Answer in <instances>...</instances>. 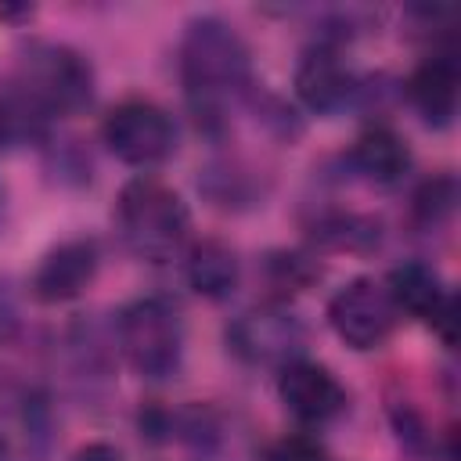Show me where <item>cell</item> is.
Instances as JSON below:
<instances>
[{
	"label": "cell",
	"instance_id": "6da1fadb",
	"mask_svg": "<svg viewBox=\"0 0 461 461\" xmlns=\"http://www.w3.org/2000/svg\"><path fill=\"white\" fill-rule=\"evenodd\" d=\"M176 72L198 133L223 140L230 130V108L245 104L256 86L252 50L241 32L216 14L191 18L176 47Z\"/></svg>",
	"mask_w": 461,
	"mask_h": 461
},
{
	"label": "cell",
	"instance_id": "7a4b0ae2",
	"mask_svg": "<svg viewBox=\"0 0 461 461\" xmlns=\"http://www.w3.org/2000/svg\"><path fill=\"white\" fill-rule=\"evenodd\" d=\"M115 227L130 256L144 263H169L187 245L191 212H187V202L169 184L140 173L119 187Z\"/></svg>",
	"mask_w": 461,
	"mask_h": 461
},
{
	"label": "cell",
	"instance_id": "3957f363",
	"mask_svg": "<svg viewBox=\"0 0 461 461\" xmlns=\"http://www.w3.org/2000/svg\"><path fill=\"white\" fill-rule=\"evenodd\" d=\"M115 349L130 364L133 375L144 382H169L184 367V310L173 295H137L119 306L115 324Z\"/></svg>",
	"mask_w": 461,
	"mask_h": 461
},
{
	"label": "cell",
	"instance_id": "277c9868",
	"mask_svg": "<svg viewBox=\"0 0 461 461\" xmlns=\"http://www.w3.org/2000/svg\"><path fill=\"white\" fill-rule=\"evenodd\" d=\"M11 79L50 115L68 119L94 104V65L83 50L61 43V40H25L14 58Z\"/></svg>",
	"mask_w": 461,
	"mask_h": 461
},
{
	"label": "cell",
	"instance_id": "5b68a950",
	"mask_svg": "<svg viewBox=\"0 0 461 461\" xmlns=\"http://www.w3.org/2000/svg\"><path fill=\"white\" fill-rule=\"evenodd\" d=\"M306 321L288 303H259L241 310L227 328V353L245 367H281L306 349Z\"/></svg>",
	"mask_w": 461,
	"mask_h": 461
},
{
	"label": "cell",
	"instance_id": "8992f818",
	"mask_svg": "<svg viewBox=\"0 0 461 461\" xmlns=\"http://www.w3.org/2000/svg\"><path fill=\"white\" fill-rule=\"evenodd\" d=\"M101 140L122 166L151 169L173 158L180 130H176V119L162 104L148 97H126L108 108L101 122Z\"/></svg>",
	"mask_w": 461,
	"mask_h": 461
},
{
	"label": "cell",
	"instance_id": "52a82bcc",
	"mask_svg": "<svg viewBox=\"0 0 461 461\" xmlns=\"http://www.w3.org/2000/svg\"><path fill=\"white\" fill-rule=\"evenodd\" d=\"M328 324L349 349L371 353L393 339L400 324V310L393 306L382 281L353 277L328 299Z\"/></svg>",
	"mask_w": 461,
	"mask_h": 461
},
{
	"label": "cell",
	"instance_id": "ba28073f",
	"mask_svg": "<svg viewBox=\"0 0 461 461\" xmlns=\"http://www.w3.org/2000/svg\"><path fill=\"white\" fill-rule=\"evenodd\" d=\"M385 292L393 299V306L400 310V317H414L421 324H429L443 346H457V295L443 285L439 270L425 259H403L385 274Z\"/></svg>",
	"mask_w": 461,
	"mask_h": 461
},
{
	"label": "cell",
	"instance_id": "9c48e42d",
	"mask_svg": "<svg viewBox=\"0 0 461 461\" xmlns=\"http://www.w3.org/2000/svg\"><path fill=\"white\" fill-rule=\"evenodd\" d=\"M357 83H360V72H353V65L346 61V47L317 36L303 47L292 72L295 97L313 115H339L353 108Z\"/></svg>",
	"mask_w": 461,
	"mask_h": 461
},
{
	"label": "cell",
	"instance_id": "30bf717a",
	"mask_svg": "<svg viewBox=\"0 0 461 461\" xmlns=\"http://www.w3.org/2000/svg\"><path fill=\"white\" fill-rule=\"evenodd\" d=\"M277 400L306 429L331 425L349 411V393L339 375L310 357H295L277 367Z\"/></svg>",
	"mask_w": 461,
	"mask_h": 461
},
{
	"label": "cell",
	"instance_id": "8fae6325",
	"mask_svg": "<svg viewBox=\"0 0 461 461\" xmlns=\"http://www.w3.org/2000/svg\"><path fill=\"white\" fill-rule=\"evenodd\" d=\"M97 270H101V245L86 234L65 238L40 256V263L29 277V295L43 306L72 303V299L86 295V288L97 281Z\"/></svg>",
	"mask_w": 461,
	"mask_h": 461
},
{
	"label": "cell",
	"instance_id": "7c38bea8",
	"mask_svg": "<svg viewBox=\"0 0 461 461\" xmlns=\"http://www.w3.org/2000/svg\"><path fill=\"white\" fill-rule=\"evenodd\" d=\"M457 90H461V61H457V50H450V47L421 58L411 68V76L400 83V97L414 108V115L429 130H450L454 126Z\"/></svg>",
	"mask_w": 461,
	"mask_h": 461
},
{
	"label": "cell",
	"instance_id": "4fadbf2b",
	"mask_svg": "<svg viewBox=\"0 0 461 461\" xmlns=\"http://www.w3.org/2000/svg\"><path fill=\"white\" fill-rule=\"evenodd\" d=\"M342 173L353 180H364L371 187H396L411 173V144L400 130L389 122H371L360 130V137L349 144V151L339 158Z\"/></svg>",
	"mask_w": 461,
	"mask_h": 461
},
{
	"label": "cell",
	"instance_id": "5bb4252c",
	"mask_svg": "<svg viewBox=\"0 0 461 461\" xmlns=\"http://www.w3.org/2000/svg\"><path fill=\"white\" fill-rule=\"evenodd\" d=\"M303 234L317 252H346V256H371L385 227L375 212L346 209V205H313L303 216Z\"/></svg>",
	"mask_w": 461,
	"mask_h": 461
},
{
	"label": "cell",
	"instance_id": "9a60e30c",
	"mask_svg": "<svg viewBox=\"0 0 461 461\" xmlns=\"http://www.w3.org/2000/svg\"><path fill=\"white\" fill-rule=\"evenodd\" d=\"M267 191H270L267 176L241 158H212L198 169V194L212 209H223V212L256 209L263 205Z\"/></svg>",
	"mask_w": 461,
	"mask_h": 461
},
{
	"label": "cell",
	"instance_id": "2e32d148",
	"mask_svg": "<svg viewBox=\"0 0 461 461\" xmlns=\"http://www.w3.org/2000/svg\"><path fill=\"white\" fill-rule=\"evenodd\" d=\"M187 288L209 303H227L241 285V259L223 238H198L184 259Z\"/></svg>",
	"mask_w": 461,
	"mask_h": 461
},
{
	"label": "cell",
	"instance_id": "e0dca14e",
	"mask_svg": "<svg viewBox=\"0 0 461 461\" xmlns=\"http://www.w3.org/2000/svg\"><path fill=\"white\" fill-rule=\"evenodd\" d=\"M324 267L313 249H267L259 256V277L274 292V303L299 295L321 281Z\"/></svg>",
	"mask_w": 461,
	"mask_h": 461
},
{
	"label": "cell",
	"instance_id": "ac0fdd59",
	"mask_svg": "<svg viewBox=\"0 0 461 461\" xmlns=\"http://www.w3.org/2000/svg\"><path fill=\"white\" fill-rule=\"evenodd\" d=\"M457 176L454 173H432L425 176L407 202V223L414 234H436L443 230L457 212Z\"/></svg>",
	"mask_w": 461,
	"mask_h": 461
},
{
	"label": "cell",
	"instance_id": "d6986e66",
	"mask_svg": "<svg viewBox=\"0 0 461 461\" xmlns=\"http://www.w3.org/2000/svg\"><path fill=\"white\" fill-rule=\"evenodd\" d=\"M173 439L187 443L198 454H212L223 439V421L212 407L205 403H187L180 411H173Z\"/></svg>",
	"mask_w": 461,
	"mask_h": 461
},
{
	"label": "cell",
	"instance_id": "ffe728a7",
	"mask_svg": "<svg viewBox=\"0 0 461 461\" xmlns=\"http://www.w3.org/2000/svg\"><path fill=\"white\" fill-rule=\"evenodd\" d=\"M385 414H389V425H393V432H396V439L407 454H414V457H432L436 454V432L411 400L389 396Z\"/></svg>",
	"mask_w": 461,
	"mask_h": 461
},
{
	"label": "cell",
	"instance_id": "44dd1931",
	"mask_svg": "<svg viewBox=\"0 0 461 461\" xmlns=\"http://www.w3.org/2000/svg\"><path fill=\"white\" fill-rule=\"evenodd\" d=\"M245 104L252 108L256 122H263L277 140L292 144L295 137H303V119H299V112H295L285 97H277V94L263 90V83H256V86H252V94L245 97Z\"/></svg>",
	"mask_w": 461,
	"mask_h": 461
},
{
	"label": "cell",
	"instance_id": "7402d4cb",
	"mask_svg": "<svg viewBox=\"0 0 461 461\" xmlns=\"http://www.w3.org/2000/svg\"><path fill=\"white\" fill-rule=\"evenodd\" d=\"M47 169L58 173L61 184H90V155L79 148V140H50L43 144Z\"/></svg>",
	"mask_w": 461,
	"mask_h": 461
},
{
	"label": "cell",
	"instance_id": "603a6c76",
	"mask_svg": "<svg viewBox=\"0 0 461 461\" xmlns=\"http://www.w3.org/2000/svg\"><path fill=\"white\" fill-rule=\"evenodd\" d=\"M263 461H328V450L317 436L310 432H292V436H281L274 439L267 450H263Z\"/></svg>",
	"mask_w": 461,
	"mask_h": 461
},
{
	"label": "cell",
	"instance_id": "cb8c5ba5",
	"mask_svg": "<svg viewBox=\"0 0 461 461\" xmlns=\"http://www.w3.org/2000/svg\"><path fill=\"white\" fill-rule=\"evenodd\" d=\"M137 429L148 443H173V411L162 403H144L137 414Z\"/></svg>",
	"mask_w": 461,
	"mask_h": 461
},
{
	"label": "cell",
	"instance_id": "d4e9b609",
	"mask_svg": "<svg viewBox=\"0 0 461 461\" xmlns=\"http://www.w3.org/2000/svg\"><path fill=\"white\" fill-rule=\"evenodd\" d=\"M22 331V313H18V303L11 295V288L0 281V349H7Z\"/></svg>",
	"mask_w": 461,
	"mask_h": 461
},
{
	"label": "cell",
	"instance_id": "484cf974",
	"mask_svg": "<svg viewBox=\"0 0 461 461\" xmlns=\"http://www.w3.org/2000/svg\"><path fill=\"white\" fill-rule=\"evenodd\" d=\"M68 461H122V450L108 439H90V443L76 447Z\"/></svg>",
	"mask_w": 461,
	"mask_h": 461
},
{
	"label": "cell",
	"instance_id": "4316f807",
	"mask_svg": "<svg viewBox=\"0 0 461 461\" xmlns=\"http://www.w3.org/2000/svg\"><path fill=\"white\" fill-rule=\"evenodd\" d=\"M36 14L32 4H0V22H29Z\"/></svg>",
	"mask_w": 461,
	"mask_h": 461
},
{
	"label": "cell",
	"instance_id": "83f0119b",
	"mask_svg": "<svg viewBox=\"0 0 461 461\" xmlns=\"http://www.w3.org/2000/svg\"><path fill=\"white\" fill-rule=\"evenodd\" d=\"M4 212H7V191H4V184H0V223H4Z\"/></svg>",
	"mask_w": 461,
	"mask_h": 461
}]
</instances>
